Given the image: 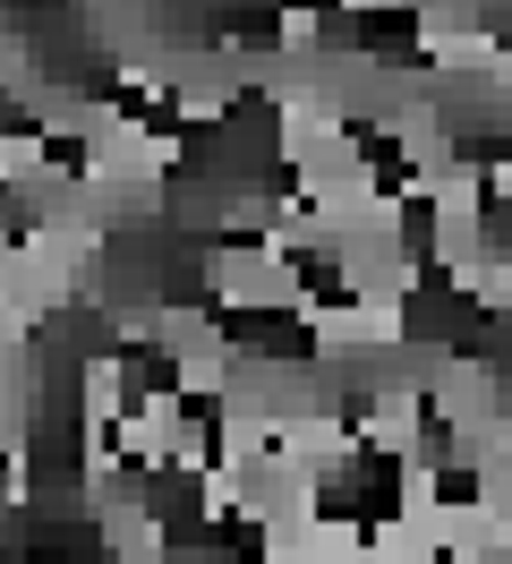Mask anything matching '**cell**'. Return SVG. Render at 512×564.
<instances>
[{"instance_id":"cell-3","label":"cell","mask_w":512,"mask_h":564,"mask_svg":"<svg viewBox=\"0 0 512 564\" xmlns=\"http://www.w3.org/2000/svg\"><path fill=\"white\" fill-rule=\"evenodd\" d=\"M444 61H453V69H470V35L444 43ZM478 77H487V86L504 77V43H495V35H478Z\"/></svg>"},{"instance_id":"cell-1","label":"cell","mask_w":512,"mask_h":564,"mask_svg":"<svg viewBox=\"0 0 512 564\" xmlns=\"http://www.w3.org/2000/svg\"><path fill=\"white\" fill-rule=\"evenodd\" d=\"M307 265L282 257L273 240H214L205 248V300L231 308V317H291Z\"/></svg>"},{"instance_id":"cell-2","label":"cell","mask_w":512,"mask_h":564,"mask_svg":"<svg viewBox=\"0 0 512 564\" xmlns=\"http://www.w3.org/2000/svg\"><path fill=\"white\" fill-rule=\"evenodd\" d=\"M273 35H282V61H299L325 43V9L316 0H273Z\"/></svg>"}]
</instances>
